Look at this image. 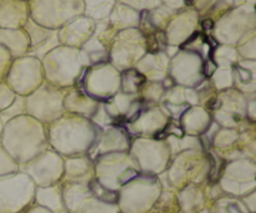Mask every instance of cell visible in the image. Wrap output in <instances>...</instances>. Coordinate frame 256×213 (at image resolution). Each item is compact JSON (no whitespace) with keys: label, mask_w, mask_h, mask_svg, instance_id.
I'll list each match as a JSON object with an SVG mask.
<instances>
[{"label":"cell","mask_w":256,"mask_h":213,"mask_svg":"<svg viewBox=\"0 0 256 213\" xmlns=\"http://www.w3.org/2000/svg\"><path fill=\"white\" fill-rule=\"evenodd\" d=\"M135 176H136V172H135V171H129V172H128V174H125V176L122 179V184L130 181V180H132V177H135Z\"/></svg>","instance_id":"cell-6"},{"label":"cell","mask_w":256,"mask_h":213,"mask_svg":"<svg viewBox=\"0 0 256 213\" xmlns=\"http://www.w3.org/2000/svg\"><path fill=\"white\" fill-rule=\"evenodd\" d=\"M92 191H94V194L96 195L98 197H100L102 200H104V201L112 202L116 200V195L112 194V192L106 191V190H104L99 184H98V182H92Z\"/></svg>","instance_id":"cell-2"},{"label":"cell","mask_w":256,"mask_h":213,"mask_svg":"<svg viewBox=\"0 0 256 213\" xmlns=\"http://www.w3.org/2000/svg\"><path fill=\"white\" fill-rule=\"evenodd\" d=\"M215 70H216V65L212 61V59H208L204 64V74L206 76H212Z\"/></svg>","instance_id":"cell-3"},{"label":"cell","mask_w":256,"mask_h":213,"mask_svg":"<svg viewBox=\"0 0 256 213\" xmlns=\"http://www.w3.org/2000/svg\"><path fill=\"white\" fill-rule=\"evenodd\" d=\"M238 70H239V72H240V75H242V80H249V72H245L244 70L240 69V67H238Z\"/></svg>","instance_id":"cell-7"},{"label":"cell","mask_w":256,"mask_h":213,"mask_svg":"<svg viewBox=\"0 0 256 213\" xmlns=\"http://www.w3.org/2000/svg\"><path fill=\"white\" fill-rule=\"evenodd\" d=\"M202 29L206 30V31H209V30H212V26H214V22H212V20H210V19H205V20H202Z\"/></svg>","instance_id":"cell-5"},{"label":"cell","mask_w":256,"mask_h":213,"mask_svg":"<svg viewBox=\"0 0 256 213\" xmlns=\"http://www.w3.org/2000/svg\"><path fill=\"white\" fill-rule=\"evenodd\" d=\"M124 77V87L126 91H134L145 82V77L136 70H128L122 74Z\"/></svg>","instance_id":"cell-1"},{"label":"cell","mask_w":256,"mask_h":213,"mask_svg":"<svg viewBox=\"0 0 256 213\" xmlns=\"http://www.w3.org/2000/svg\"><path fill=\"white\" fill-rule=\"evenodd\" d=\"M166 132L165 131H162V132H160V134H156L155 135V139H158V140H162V139H164L165 136H166Z\"/></svg>","instance_id":"cell-8"},{"label":"cell","mask_w":256,"mask_h":213,"mask_svg":"<svg viewBox=\"0 0 256 213\" xmlns=\"http://www.w3.org/2000/svg\"><path fill=\"white\" fill-rule=\"evenodd\" d=\"M220 106H222V101H220V100L212 99V100H210V102L208 104V107H209V109H212V110L219 109Z\"/></svg>","instance_id":"cell-4"}]
</instances>
